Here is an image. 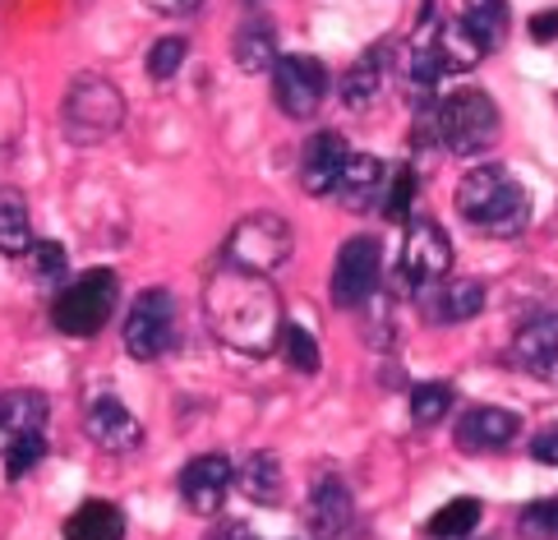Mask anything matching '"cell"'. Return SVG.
I'll list each match as a JSON object with an SVG mask.
<instances>
[{"label": "cell", "instance_id": "9", "mask_svg": "<svg viewBox=\"0 0 558 540\" xmlns=\"http://www.w3.org/2000/svg\"><path fill=\"white\" fill-rule=\"evenodd\" d=\"M175 337V300L167 287H148L125 314V351L134 360H157Z\"/></svg>", "mask_w": 558, "mask_h": 540}, {"label": "cell", "instance_id": "6", "mask_svg": "<svg viewBox=\"0 0 558 540\" xmlns=\"http://www.w3.org/2000/svg\"><path fill=\"white\" fill-rule=\"evenodd\" d=\"M291 223L277 213H250L245 223H235V231L227 236V264L268 277L272 268H282L291 259Z\"/></svg>", "mask_w": 558, "mask_h": 540}, {"label": "cell", "instance_id": "28", "mask_svg": "<svg viewBox=\"0 0 558 540\" xmlns=\"http://www.w3.org/2000/svg\"><path fill=\"white\" fill-rule=\"evenodd\" d=\"M452 411V388L448 384H415L411 388V420L415 425H438Z\"/></svg>", "mask_w": 558, "mask_h": 540}, {"label": "cell", "instance_id": "21", "mask_svg": "<svg viewBox=\"0 0 558 540\" xmlns=\"http://www.w3.org/2000/svg\"><path fill=\"white\" fill-rule=\"evenodd\" d=\"M421 43H429V51L438 56L444 74H457V70H471L475 60L485 56V47L471 37V28L457 19V24H438V28H425Z\"/></svg>", "mask_w": 558, "mask_h": 540}, {"label": "cell", "instance_id": "12", "mask_svg": "<svg viewBox=\"0 0 558 540\" xmlns=\"http://www.w3.org/2000/svg\"><path fill=\"white\" fill-rule=\"evenodd\" d=\"M351 148H347V139L337 134V130H318L305 153H301V190L305 194H337V185H342V176L351 167Z\"/></svg>", "mask_w": 558, "mask_h": 540}, {"label": "cell", "instance_id": "7", "mask_svg": "<svg viewBox=\"0 0 558 540\" xmlns=\"http://www.w3.org/2000/svg\"><path fill=\"white\" fill-rule=\"evenodd\" d=\"M324 93H328V70L324 60H314L305 51H291L277 60L272 70V103L282 116L291 120H310L318 107H324Z\"/></svg>", "mask_w": 558, "mask_h": 540}, {"label": "cell", "instance_id": "35", "mask_svg": "<svg viewBox=\"0 0 558 540\" xmlns=\"http://www.w3.org/2000/svg\"><path fill=\"white\" fill-rule=\"evenodd\" d=\"M531 457L545 463V467H558V425H549V430H541L531 439Z\"/></svg>", "mask_w": 558, "mask_h": 540}, {"label": "cell", "instance_id": "32", "mask_svg": "<svg viewBox=\"0 0 558 540\" xmlns=\"http://www.w3.org/2000/svg\"><path fill=\"white\" fill-rule=\"evenodd\" d=\"M282 356H287L301 374H314L318 360H324V356H318V343H314V337H310L301 324H287V328H282Z\"/></svg>", "mask_w": 558, "mask_h": 540}, {"label": "cell", "instance_id": "11", "mask_svg": "<svg viewBox=\"0 0 558 540\" xmlns=\"http://www.w3.org/2000/svg\"><path fill=\"white\" fill-rule=\"evenodd\" d=\"M452 268V240L434 217H411L407 227V254H402V273L421 287H438V277Z\"/></svg>", "mask_w": 558, "mask_h": 540}, {"label": "cell", "instance_id": "1", "mask_svg": "<svg viewBox=\"0 0 558 540\" xmlns=\"http://www.w3.org/2000/svg\"><path fill=\"white\" fill-rule=\"evenodd\" d=\"M204 310H208L213 333L231 351L264 356L272 347H282L287 319H282V305H277V291L268 287V277L222 264L204 287Z\"/></svg>", "mask_w": 558, "mask_h": 540}, {"label": "cell", "instance_id": "26", "mask_svg": "<svg viewBox=\"0 0 558 540\" xmlns=\"http://www.w3.org/2000/svg\"><path fill=\"white\" fill-rule=\"evenodd\" d=\"M481 523V499H452L429 517V536L434 540H466Z\"/></svg>", "mask_w": 558, "mask_h": 540}, {"label": "cell", "instance_id": "27", "mask_svg": "<svg viewBox=\"0 0 558 540\" xmlns=\"http://www.w3.org/2000/svg\"><path fill=\"white\" fill-rule=\"evenodd\" d=\"M462 24L471 28V37H475V43L485 47V56H489L494 47H504V37H508V10L494 5V0H481V5H466Z\"/></svg>", "mask_w": 558, "mask_h": 540}, {"label": "cell", "instance_id": "20", "mask_svg": "<svg viewBox=\"0 0 558 540\" xmlns=\"http://www.w3.org/2000/svg\"><path fill=\"white\" fill-rule=\"evenodd\" d=\"M235 485L245 490V499L254 504H277L287 490V471H282V457L258 448V453H245V463L235 467Z\"/></svg>", "mask_w": 558, "mask_h": 540}, {"label": "cell", "instance_id": "37", "mask_svg": "<svg viewBox=\"0 0 558 540\" xmlns=\"http://www.w3.org/2000/svg\"><path fill=\"white\" fill-rule=\"evenodd\" d=\"M208 540H254V531L245 523H227V527H217Z\"/></svg>", "mask_w": 558, "mask_h": 540}, {"label": "cell", "instance_id": "23", "mask_svg": "<svg viewBox=\"0 0 558 540\" xmlns=\"http://www.w3.org/2000/svg\"><path fill=\"white\" fill-rule=\"evenodd\" d=\"M47 425V397L37 388H14L5 393V403H0V430L5 439H19V434H43Z\"/></svg>", "mask_w": 558, "mask_h": 540}, {"label": "cell", "instance_id": "3", "mask_svg": "<svg viewBox=\"0 0 558 540\" xmlns=\"http://www.w3.org/2000/svg\"><path fill=\"white\" fill-rule=\"evenodd\" d=\"M125 125V93L102 74H78L65 103H61V130L74 148L107 144Z\"/></svg>", "mask_w": 558, "mask_h": 540}, {"label": "cell", "instance_id": "33", "mask_svg": "<svg viewBox=\"0 0 558 540\" xmlns=\"http://www.w3.org/2000/svg\"><path fill=\"white\" fill-rule=\"evenodd\" d=\"M190 43L185 37H157V43L148 47V74L162 84V79H171L175 70H181V60H185Z\"/></svg>", "mask_w": 558, "mask_h": 540}, {"label": "cell", "instance_id": "2", "mask_svg": "<svg viewBox=\"0 0 558 540\" xmlns=\"http://www.w3.org/2000/svg\"><path fill=\"white\" fill-rule=\"evenodd\" d=\"M457 213L485 236H517L531 223V194L504 167H475L457 185Z\"/></svg>", "mask_w": 558, "mask_h": 540}, {"label": "cell", "instance_id": "34", "mask_svg": "<svg viewBox=\"0 0 558 540\" xmlns=\"http://www.w3.org/2000/svg\"><path fill=\"white\" fill-rule=\"evenodd\" d=\"M28 259H33V273L43 277V283L61 287V277H65V268H70V259H65V250L56 245V240H37V250H33Z\"/></svg>", "mask_w": 558, "mask_h": 540}, {"label": "cell", "instance_id": "31", "mask_svg": "<svg viewBox=\"0 0 558 540\" xmlns=\"http://www.w3.org/2000/svg\"><path fill=\"white\" fill-rule=\"evenodd\" d=\"M411 194H415L411 167H397L392 180H388V194H384V217L388 223H407L411 227Z\"/></svg>", "mask_w": 558, "mask_h": 540}, {"label": "cell", "instance_id": "24", "mask_svg": "<svg viewBox=\"0 0 558 540\" xmlns=\"http://www.w3.org/2000/svg\"><path fill=\"white\" fill-rule=\"evenodd\" d=\"M384 56H388V43H378L369 47L355 65L347 70L342 79V103L355 111V107H369V97L378 93V84H384Z\"/></svg>", "mask_w": 558, "mask_h": 540}, {"label": "cell", "instance_id": "14", "mask_svg": "<svg viewBox=\"0 0 558 540\" xmlns=\"http://www.w3.org/2000/svg\"><path fill=\"white\" fill-rule=\"evenodd\" d=\"M231 480H235V471L222 453H198L181 471V499L194 513H217L231 490Z\"/></svg>", "mask_w": 558, "mask_h": 540}, {"label": "cell", "instance_id": "29", "mask_svg": "<svg viewBox=\"0 0 558 540\" xmlns=\"http://www.w3.org/2000/svg\"><path fill=\"white\" fill-rule=\"evenodd\" d=\"M517 536L522 540H558V499H535L517 517Z\"/></svg>", "mask_w": 558, "mask_h": 540}, {"label": "cell", "instance_id": "25", "mask_svg": "<svg viewBox=\"0 0 558 540\" xmlns=\"http://www.w3.org/2000/svg\"><path fill=\"white\" fill-rule=\"evenodd\" d=\"M0 245H5L10 259L19 254H33V227H28V208L24 199H19L14 190H5V199H0Z\"/></svg>", "mask_w": 558, "mask_h": 540}, {"label": "cell", "instance_id": "4", "mask_svg": "<svg viewBox=\"0 0 558 540\" xmlns=\"http://www.w3.org/2000/svg\"><path fill=\"white\" fill-rule=\"evenodd\" d=\"M116 296H121V277H116L111 268L78 273L74 283L61 287V296H56V305H51L56 328H61L65 337H97L107 328L111 310H116Z\"/></svg>", "mask_w": 558, "mask_h": 540}, {"label": "cell", "instance_id": "17", "mask_svg": "<svg viewBox=\"0 0 558 540\" xmlns=\"http://www.w3.org/2000/svg\"><path fill=\"white\" fill-rule=\"evenodd\" d=\"M305 527L318 540H337L351 527V494H347V485L337 476L314 480V490L305 499Z\"/></svg>", "mask_w": 558, "mask_h": 540}, {"label": "cell", "instance_id": "15", "mask_svg": "<svg viewBox=\"0 0 558 540\" xmlns=\"http://www.w3.org/2000/svg\"><path fill=\"white\" fill-rule=\"evenodd\" d=\"M522 434V416L504 407H471L457 420V448L462 453H498Z\"/></svg>", "mask_w": 558, "mask_h": 540}, {"label": "cell", "instance_id": "16", "mask_svg": "<svg viewBox=\"0 0 558 540\" xmlns=\"http://www.w3.org/2000/svg\"><path fill=\"white\" fill-rule=\"evenodd\" d=\"M388 180H392V171L378 163L374 153H355V157H351V167H347V176H342V185H337V204H342L347 213L384 208Z\"/></svg>", "mask_w": 558, "mask_h": 540}, {"label": "cell", "instance_id": "8", "mask_svg": "<svg viewBox=\"0 0 558 540\" xmlns=\"http://www.w3.org/2000/svg\"><path fill=\"white\" fill-rule=\"evenodd\" d=\"M378 273H384V250L374 236H351L337 250L332 264V305L337 310H361L378 291Z\"/></svg>", "mask_w": 558, "mask_h": 540}, {"label": "cell", "instance_id": "13", "mask_svg": "<svg viewBox=\"0 0 558 540\" xmlns=\"http://www.w3.org/2000/svg\"><path fill=\"white\" fill-rule=\"evenodd\" d=\"M512 365L558 388V314H541V319H531V324L517 328Z\"/></svg>", "mask_w": 558, "mask_h": 540}, {"label": "cell", "instance_id": "19", "mask_svg": "<svg viewBox=\"0 0 558 540\" xmlns=\"http://www.w3.org/2000/svg\"><path fill=\"white\" fill-rule=\"evenodd\" d=\"M421 310L434 324H466L485 310V287L481 283H444L421 296Z\"/></svg>", "mask_w": 558, "mask_h": 540}, {"label": "cell", "instance_id": "36", "mask_svg": "<svg viewBox=\"0 0 558 540\" xmlns=\"http://www.w3.org/2000/svg\"><path fill=\"white\" fill-rule=\"evenodd\" d=\"M531 37H535V43H554V37H558V10L535 14L531 19Z\"/></svg>", "mask_w": 558, "mask_h": 540}, {"label": "cell", "instance_id": "10", "mask_svg": "<svg viewBox=\"0 0 558 540\" xmlns=\"http://www.w3.org/2000/svg\"><path fill=\"white\" fill-rule=\"evenodd\" d=\"M84 434L102 453H134L144 444V425L130 416V407L116 393H93L84 403Z\"/></svg>", "mask_w": 558, "mask_h": 540}, {"label": "cell", "instance_id": "30", "mask_svg": "<svg viewBox=\"0 0 558 540\" xmlns=\"http://www.w3.org/2000/svg\"><path fill=\"white\" fill-rule=\"evenodd\" d=\"M47 453V434H19V439H5V476L19 480L28 476Z\"/></svg>", "mask_w": 558, "mask_h": 540}, {"label": "cell", "instance_id": "18", "mask_svg": "<svg viewBox=\"0 0 558 540\" xmlns=\"http://www.w3.org/2000/svg\"><path fill=\"white\" fill-rule=\"evenodd\" d=\"M277 33H272V19L264 10H245L241 28H235V65L241 74H264L277 70Z\"/></svg>", "mask_w": 558, "mask_h": 540}, {"label": "cell", "instance_id": "38", "mask_svg": "<svg viewBox=\"0 0 558 540\" xmlns=\"http://www.w3.org/2000/svg\"><path fill=\"white\" fill-rule=\"evenodd\" d=\"M153 10H157V14H198V5H190V0H175V5H167V0H157Z\"/></svg>", "mask_w": 558, "mask_h": 540}, {"label": "cell", "instance_id": "5", "mask_svg": "<svg viewBox=\"0 0 558 540\" xmlns=\"http://www.w3.org/2000/svg\"><path fill=\"white\" fill-rule=\"evenodd\" d=\"M438 139L457 157H475L494 148L498 139V107L485 88H457L438 103Z\"/></svg>", "mask_w": 558, "mask_h": 540}, {"label": "cell", "instance_id": "22", "mask_svg": "<svg viewBox=\"0 0 558 540\" xmlns=\"http://www.w3.org/2000/svg\"><path fill=\"white\" fill-rule=\"evenodd\" d=\"M65 540H125V517L107 499H88L70 513Z\"/></svg>", "mask_w": 558, "mask_h": 540}]
</instances>
